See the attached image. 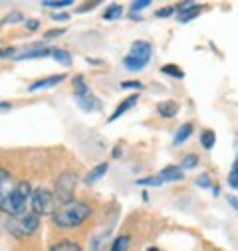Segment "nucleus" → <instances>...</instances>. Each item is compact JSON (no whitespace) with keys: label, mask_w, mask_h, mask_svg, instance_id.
I'll return each instance as SVG.
<instances>
[{"label":"nucleus","mask_w":238,"mask_h":251,"mask_svg":"<svg viewBox=\"0 0 238 251\" xmlns=\"http://www.w3.org/2000/svg\"><path fill=\"white\" fill-rule=\"evenodd\" d=\"M107 237H109V231H107V229L101 231V233H97V235L91 239V243H89V251H101V247H103V243H105Z\"/></svg>","instance_id":"nucleus-21"},{"label":"nucleus","mask_w":238,"mask_h":251,"mask_svg":"<svg viewBox=\"0 0 238 251\" xmlns=\"http://www.w3.org/2000/svg\"><path fill=\"white\" fill-rule=\"evenodd\" d=\"M228 184H230L232 188H238V158L234 160L232 170H230V174H228Z\"/></svg>","instance_id":"nucleus-28"},{"label":"nucleus","mask_w":238,"mask_h":251,"mask_svg":"<svg viewBox=\"0 0 238 251\" xmlns=\"http://www.w3.org/2000/svg\"><path fill=\"white\" fill-rule=\"evenodd\" d=\"M24 24H26V28H28L30 32H34V30H38V28H40V20H36V18H32V20H26Z\"/></svg>","instance_id":"nucleus-35"},{"label":"nucleus","mask_w":238,"mask_h":251,"mask_svg":"<svg viewBox=\"0 0 238 251\" xmlns=\"http://www.w3.org/2000/svg\"><path fill=\"white\" fill-rule=\"evenodd\" d=\"M8 184H10V174H8L6 168L0 166V198L4 196V188H6Z\"/></svg>","instance_id":"nucleus-26"},{"label":"nucleus","mask_w":238,"mask_h":251,"mask_svg":"<svg viewBox=\"0 0 238 251\" xmlns=\"http://www.w3.org/2000/svg\"><path fill=\"white\" fill-rule=\"evenodd\" d=\"M91 216V208L86 204V202H80V200H72L68 204H62L52 216V222L54 226L58 227H64V229H72V227H78L82 226L88 218Z\"/></svg>","instance_id":"nucleus-1"},{"label":"nucleus","mask_w":238,"mask_h":251,"mask_svg":"<svg viewBox=\"0 0 238 251\" xmlns=\"http://www.w3.org/2000/svg\"><path fill=\"white\" fill-rule=\"evenodd\" d=\"M195 166H199V156H197V154H187V156H183V160H181V170H191V168H195Z\"/></svg>","instance_id":"nucleus-25"},{"label":"nucleus","mask_w":238,"mask_h":251,"mask_svg":"<svg viewBox=\"0 0 238 251\" xmlns=\"http://www.w3.org/2000/svg\"><path fill=\"white\" fill-rule=\"evenodd\" d=\"M30 194H32V186L28 182H18L12 190H8L0 198V212L6 214L8 218L26 214V206L30 204Z\"/></svg>","instance_id":"nucleus-2"},{"label":"nucleus","mask_w":238,"mask_h":251,"mask_svg":"<svg viewBox=\"0 0 238 251\" xmlns=\"http://www.w3.org/2000/svg\"><path fill=\"white\" fill-rule=\"evenodd\" d=\"M56 198L50 190H46V188H38V190H32L30 194V208H32V214L36 216H48L58 210L56 208Z\"/></svg>","instance_id":"nucleus-5"},{"label":"nucleus","mask_w":238,"mask_h":251,"mask_svg":"<svg viewBox=\"0 0 238 251\" xmlns=\"http://www.w3.org/2000/svg\"><path fill=\"white\" fill-rule=\"evenodd\" d=\"M151 53H153L151 44L145 42V40H137V42L131 46V51L125 55L123 66H125L129 72H139V70H143V68L149 64Z\"/></svg>","instance_id":"nucleus-4"},{"label":"nucleus","mask_w":238,"mask_h":251,"mask_svg":"<svg viewBox=\"0 0 238 251\" xmlns=\"http://www.w3.org/2000/svg\"><path fill=\"white\" fill-rule=\"evenodd\" d=\"M155 14H157V18H169V16H173V14H175V8H173V6H167V8L157 10Z\"/></svg>","instance_id":"nucleus-29"},{"label":"nucleus","mask_w":238,"mask_h":251,"mask_svg":"<svg viewBox=\"0 0 238 251\" xmlns=\"http://www.w3.org/2000/svg\"><path fill=\"white\" fill-rule=\"evenodd\" d=\"M107 172V162H101V164H97L91 172H88V176H86V184H93V182H97L103 174Z\"/></svg>","instance_id":"nucleus-16"},{"label":"nucleus","mask_w":238,"mask_h":251,"mask_svg":"<svg viewBox=\"0 0 238 251\" xmlns=\"http://www.w3.org/2000/svg\"><path fill=\"white\" fill-rule=\"evenodd\" d=\"M139 101V93H135V95H129L127 99H123L121 103H119L117 107H115V111L109 115V123H113V121H117L119 117H121L123 113H127L131 107H135V103Z\"/></svg>","instance_id":"nucleus-11"},{"label":"nucleus","mask_w":238,"mask_h":251,"mask_svg":"<svg viewBox=\"0 0 238 251\" xmlns=\"http://www.w3.org/2000/svg\"><path fill=\"white\" fill-rule=\"evenodd\" d=\"M214 141H216V135H214V131H203V135H201V145L207 149V151H210L212 147H214Z\"/></svg>","instance_id":"nucleus-22"},{"label":"nucleus","mask_w":238,"mask_h":251,"mask_svg":"<svg viewBox=\"0 0 238 251\" xmlns=\"http://www.w3.org/2000/svg\"><path fill=\"white\" fill-rule=\"evenodd\" d=\"M183 178H185V174H183L181 166H165L157 176L141 178V180H137V184H141V186H161L165 182H178Z\"/></svg>","instance_id":"nucleus-7"},{"label":"nucleus","mask_w":238,"mask_h":251,"mask_svg":"<svg viewBox=\"0 0 238 251\" xmlns=\"http://www.w3.org/2000/svg\"><path fill=\"white\" fill-rule=\"evenodd\" d=\"M0 57H16V48H0Z\"/></svg>","instance_id":"nucleus-31"},{"label":"nucleus","mask_w":238,"mask_h":251,"mask_svg":"<svg viewBox=\"0 0 238 251\" xmlns=\"http://www.w3.org/2000/svg\"><path fill=\"white\" fill-rule=\"evenodd\" d=\"M191 135H193V125H191V123H185L183 127L175 133V141H173V145H183Z\"/></svg>","instance_id":"nucleus-15"},{"label":"nucleus","mask_w":238,"mask_h":251,"mask_svg":"<svg viewBox=\"0 0 238 251\" xmlns=\"http://www.w3.org/2000/svg\"><path fill=\"white\" fill-rule=\"evenodd\" d=\"M228 204L238 212V198H234V196H228Z\"/></svg>","instance_id":"nucleus-37"},{"label":"nucleus","mask_w":238,"mask_h":251,"mask_svg":"<svg viewBox=\"0 0 238 251\" xmlns=\"http://www.w3.org/2000/svg\"><path fill=\"white\" fill-rule=\"evenodd\" d=\"M147 251H159L157 247H147Z\"/></svg>","instance_id":"nucleus-40"},{"label":"nucleus","mask_w":238,"mask_h":251,"mask_svg":"<svg viewBox=\"0 0 238 251\" xmlns=\"http://www.w3.org/2000/svg\"><path fill=\"white\" fill-rule=\"evenodd\" d=\"M157 111H159L161 117L173 119V117L178 113V103H177V101H163V103L157 105Z\"/></svg>","instance_id":"nucleus-13"},{"label":"nucleus","mask_w":238,"mask_h":251,"mask_svg":"<svg viewBox=\"0 0 238 251\" xmlns=\"http://www.w3.org/2000/svg\"><path fill=\"white\" fill-rule=\"evenodd\" d=\"M46 55H52V50H48L44 44H36L28 50H24L22 53H18L14 59L16 61H24V59H34V57H46Z\"/></svg>","instance_id":"nucleus-10"},{"label":"nucleus","mask_w":238,"mask_h":251,"mask_svg":"<svg viewBox=\"0 0 238 251\" xmlns=\"http://www.w3.org/2000/svg\"><path fill=\"white\" fill-rule=\"evenodd\" d=\"M64 79H66L64 74L50 75V77H46V79H38V81H34V83L28 87V91H30V93H36V91H42V89H50V87H56L58 83H62Z\"/></svg>","instance_id":"nucleus-9"},{"label":"nucleus","mask_w":238,"mask_h":251,"mask_svg":"<svg viewBox=\"0 0 238 251\" xmlns=\"http://www.w3.org/2000/svg\"><path fill=\"white\" fill-rule=\"evenodd\" d=\"M129 243H131L129 235H119V237L111 243V249H109V251H127V249H129Z\"/></svg>","instance_id":"nucleus-19"},{"label":"nucleus","mask_w":238,"mask_h":251,"mask_svg":"<svg viewBox=\"0 0 238 251\" xmlns=\"http://www.w3.org/2000/svg\"><path fill=\"white\" fill-rule=\"evenodd\" d=\"M147 6H151L149 0H137V2H133V4H131V10H133V12H137V10H143V8H147Z\"/></svg>","instance_id":"nucleus-30"},{"label":"nucleus","mask_w":238,"mask_h":251,"mask_svg":"<svg viewBox=\"0 0 238 251\" xmlns=\"http://www.w3.org/2000/svg\"><path fill=\"white\" fill-rule=\"evenodd\" d=\"M97 6V2H91V4H86V6H82L78 12H88V10H91V8H95Z\"/></svg>","instance_id":"nucleus-38"},{"label":"nucleus","mask_w":238,"mask_h":251,"mask_svg":"<svg viewBox=\"0 0 238 251\" xmlns=\"http://www.w3.org/2000/svg\"><path fill=\"white\" fill-rule=\"evenodd\" d=\"M48 251H84V249H82L80 243H76V241H72V239H62V241L54 243Z\"/></svg>","instance_id":"nucleus-14"},{"label":"nucleus","mask_w":238,"mask_h":251,"mask_svg":"<svg viewBox=\"0 0 238 251\" xmlns=\"http://www.w3.org/2000/svg\"><path fill=\"white\" fill-rule=\"evenodd\" d=\"M121 89H143V83L141 81H123Z\"/></svg>","instance_id":"nucleus-32"},{"label":"nucleus","mask_w":238,"mask_h":251,"mask_svg":"<svg viewBox=\"0 0 238 251\" xmlns=\"http://www.w3.org/2000/svg\"><path fill=\"white\" fill-rule=\"evenodd\" d=\"M161 72L167 74V75H171V77H175V79H183V77H185V72L178 68V66H175V64H167V66H163Z\"/></svg>","instance_id":"nucleus-20"},{"label":"nucleus","mask_w":238,"mask_h":251,"mask_svg":"<svg viewBox=\"0 0 238 251\" xmlns=\"http://www.w3.org/2000/svg\"><path fill=\"white\" fill-rule=\"evenodd\" d=\"M10 107H12L10 103H0V109H10Z\"/></svg>","instance_id":"nucleus-39"},{"label":"nucleus","mask_w":238,"mask_h":251,"mask_svg":"<svg viewBox=\"0 0 238 251\" xmlns=\"http://www.w3.org/2000/svg\"><path fill=\"white\" fill-rule=\"evenodd\" d=\"M38 227H40V216L36 214H22V216L8 218L4 222V229L16 239L30 237L32 233H36Z\"/></svg>","instance_id":"nucleus-3"},{"label":"nucleus","mask_w":238,"mask_h":251,"mask_svg":"<svg viewBox=\"0 0 238 251\" xmlns=\"http://www.w3.org/2000/svg\"><path fill=\"white\" fill-rule=\"evenodd\" d=\"M50 18L56 20V22H66V20H70V14H58V12H52Z\"/></svg>","instance_id":"nucleus-34"},{"label":"nucleus","mask_w":238,"mask_h":251,"mask_svg":"<svg viewBox=\"0 0 238 251\" xmlns=\"http://www.w3.org/2000/svg\"><path fill=\"white\" fill-rule=\"evenodd\" d=\"M74 93H76V97H80V95H88L89 93V89H88V85L84 83V77L82 75H78V77H74Z\"/></svg>","instance_id":"nucleus-23"},{"label":"nucleus","mask_w":238,"mask_h":251,"mask_svg":"<svg viewBox=\"0 0 238 251\" xmlns=\"http://www.w3.org/2000/svg\"><path fill=\"white\" fill-rule=\"evenodd\" d=\"M52 57L58 61V64H62V66H72V55L66 51V50H58V48H54L52 50Z\"/></svg>","instance_id":"nucleus-17"},{"label":"nucleus","mask_w":238,"mask_h":251,"mask_svg":"<svg viewBox=\"0 0 238 251\" xmlns=\"http://www.w3.org/2000/svg\"><path fill=\"white\" fill-rule=\"evenodd\" d=\"M177 10H178V16H177L178 22H189L201 14V6L195 2H181L177 6Z\"/></svg>","instance_id":"nucleus-8"},{"label":"nucleus","mask_w":238,"mask_h":251,"mask_svg":"<svg viewBox=\"0 0 238 251\" xmlns=\"http://www.w3.org/2000/svg\"><path fill=\"white\" fill-rule=\"evenodd\" d=\"M74 2H70V0H44L42 2L44 8H68Z\"/></svg>","instance_id":"nucleus-24"},{"label":"nucleus","mask_w":238,"mask_h":251,"mask_svg":"<svg viewBox=\"0 0 238 251\" xmlns=\"http://www.w3.org/2000/svg\"><path fill=\"white\" fill-rule=\"evenodd\" d=\"M16 22H24V14L22 12H12V14H8L6 18H2L0 20V24H16Z\"/></svg>","instance_id":"nucleus-27"},{"label":"nucleus","mask_w":238,"mask_h":251,"mask_svg":"<svg viewBox=\"0 0 238 251\" xmlns=\"http://www.w3.org/2000/svg\"><path fill=\"white\" fill-rule=\"evenodd\" d=\"M121 14H123L121 6H119V4H109L103 10V20H117V18H121Z\"/></svg>","instance_id":"nucleus-18"},{"label":"nucleus","mask_w":238,"mask_h":251,"mask_svg":"<svg viewBox=\"0 0 238 251\" xmlns=\"http://www.w3.org/2000/svg\"><path fill=\"white\" fill-rule=\"evenodd\" d=\"M76 101H78V105H80L84 111H97V109H99V99L93 97L91 93L80 95V97H76Z\"/></svg>","instance_id":"nucleus-12"},{"label":"nucleus","mask_w":238,"mask_h":251,"mask_svg":"<svg viewBox=\"0 0 238 251\" xmlns=\"http://www.w3.org/2000/svg\"><path fill=\"white\" fill-rule=\"evenodd\" d=\"M197 186H201V188H208V186H210V178H208V174H201V176L197 178Z\"/></svg>","instance_id":"nucleus-33"},{"label":"nucleus","mask_w":238,"mask_h":251,"mask_svg":"<svg viewBox=\"0 0 238 251\" xmlns=\"http://www.w3.org/2000/svg\"><path fill=\"white\" fill-rule=\"evenodd\" d=\"M76 184H78V176L74 172H64V174L58 176V180H56V198L60 200V204L72 202Z\"/></svg>","instance_id":"nucleus-6"},{"label":"nucleus","mask_w":238,"mask_h":251,"mask_svg":"<svg viewBox=\"0 0 238 251\" xmlns=\"http://www.w3.org/2000/svg\"><path fill=\"white\" fill-rule=\"evenodd\" d=\"M62 34H64V30H62V28H60V30H50V32H46V34H44V38H46V40H50V38H58V36H62Z\"/></svg>","instance_id":"nucleus-36"}]
</instances>
